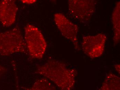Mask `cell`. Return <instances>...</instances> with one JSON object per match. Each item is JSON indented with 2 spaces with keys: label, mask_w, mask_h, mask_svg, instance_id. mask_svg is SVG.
I'll return each mask as SVG.
<instances>
[{
  "label": "cell",
  "mask_w": 120,
  "mask_h": 90,
  "mask_svg": "<svg viewBox=\"0 0 120 90\" xmlns=\"http://www.w3.org/2000/svg\"><path fill=\"white\" fill-rule=\"evenodd\" d=\"M36 73L47 78L63 90L74 88L77 74L74 69L69 68L62 62L53 59L38 66Z\"/></svg>",
  "instance_id": "cell-1"
},
{
  "label": "cell",
  "mask_w": 120,
  "mask_h": 90,
  "mask_svg": "<svg viewBox=\"0 0 120 90\" xmlns=\"http://www.w3.org/2000/svg\"><path fill=\"white\" fill-rule=\"evenodd\" d=\"M28 52L25 39L19 26L0 32V55L7 57L16 53Z\"/></svg>",
  "instance_id": "cell-2"
},
{
  "label": "cell",
  "mask_w": 120,
  "mask_h": 90,
  "mask_svg": "<svg viewBox=\"0 0 120 90\" xmlns=\"http://www.w3.org/2000/svg\"><path fill=\"white\" fill-rule=\"evenodd\" d=\"M24 39L30 57L41 59L44 56L47 44L42 32L33 25L27 24L25 27Z\"/></svg>",
  "instance_id": "cell-3"
},
{
  "label": "cell",
  "mask_w": 120,
  "mask_h": 90,
  "mask_svg": "<svg viewBox=\"0 0 120 90\" xmlns=\"http://www.w3.org/2000/svg\"><path fill=\"white\" fill-rule=\"evenodd\" d=\"M97 0H68L69 12L80 22H88L96 11Z\"/></svg>",
  "instance_id": "cell-4"
},
{
  "label": "cell",
  "mask_w": 120,
  "mask_h": 90,
  "mask_svg": "<svg viewBox=\"0 0 120 90\" xmlns=\"http://www.w3.org/2000/svg\"><path fill=\"white\" fill-rule=\"evenodd\" d=\"M107 39L106 35L103 33L84 36L81 43L82 51L91 58L101 57L104 51Z\"/></svg>",
  "instance_id": "cell-5"
},
{
  "label": "cell",
  "mask_w": 120,
  "mask_h": 90,
  "mask_svg": "<svg viewBox=\"0 0 120 90\" xmlns=\"http://www.w3.org/2000/svg\"><path fill=\"white\" fill-rule=\"evenodd\" d=\"M55 23L62 35L72 42L75 49L79 50L78 34L79 27L64 15L56 13L54 15Z\"/></svg>",
  "instance_id": "cell-6"
},
{
  "label": "cell",
  "mask_w": 120,
  "mask_h": 90,
  "mask_svg": "<svg viewBox=\"0 0 120 90\" xmlns=\"http://www.w3.org/2000/svg\"><path fill=\"white\" fill-rule=\"evenodd\" d=\"M18 11L16 0H1L0 22L3 26L9 27L14 24Z\"/></svg>",
  "instance_id": "cell-7"
},
{
  "label": "cell",
  "mask_w": 120,
  "mask_h": 90,
  "mask_svg": "<svg viewBox=\"0 0 120 90\" xmlns=\"http://www.w3.org/2000/svg\"><path fill=\"white\" fill-rule=\"evenodd\" d=\"M112 22L114 31L113 40L114 44H117L120 39V2L118 1L113 9Z\"/></svg>",
  "instance_id": "cell-8"
},
{
  "label": "cell",
  "mask_w": 120,
  "mask_h": 90,
  "mask_svg": "<svg viewBox=\"0 0 120 90\" xmlns=\"http://www.w3.org/2000/svg\"><path fill=\"white\" fill-rule=\"evenodd\" d=\"M120 78L110 72L106 76L102 86L99 89L102 90H120Z\"/></svg>",
  "instance_id": "cell-9"
},
{
  "label": "cell",
  "mask_w": 120,
  "mask_h": 90,
  "mask_svg": "<svg viewBox=\"0 0 120 90\" xmlns=\"http://www.w3.org/2000/svg\"><path fill=\"white\" fill-rule=\"evenodd\" d=\"M26 90H56V88L47 78H40L36 80L32 86Z\"/></svg>",
  "instance_id": "cell-10"
},
{
  "label": "cell",
  "mask_w": 120,
  "mask_h": 90,
  "mask_svg": "<svg viewBox=\"0 0 120 90\" xmlns=\"http://www.w3.org/2000/svg\"><path fill=\"white\" fill-rule=\"evenodd\" d=\"M24 4L27 5H32L35 3L37 0H19Z\"/></svg>",
  "instance_id": "cell-11"
},
{
  "label": "cell",
  "mask_w": 120,
  "mask_h": 90,
  "mask_svg": "<svg viewBox=\"0 0 120 90\" xmlns=\"http://www.w3.org/2000/svg\"><path fill=\"white\" fill-rule=\"evenodd\" d=\"M7 72V69L3 66L0 64V76L5 74Z\"/></svg>",
  "instance_id": "cell-12"
},
{
  "label": "cell",
  "mask_w": 120,
  "mask_h": 90,
  "mask_svg": "<svg viewBox=\"0 0 120 90\" xmlns=\"http://www.w3.org/2000/svg\"><path fill=\"white\" fill-rule=\"evenodd\" d=\"M115 68L117 72L120 74V64H116L115 66Z\"/></svg>",
  "instance_id": "cell-13"
},
{
  "label": "cell",
  "mask_w": 120,
  "mask_h": 90,
  "mask_svg": "<svg viewBox=\"0 0 120 90\" xmlns=\"http://www.w3.org/2000/svg\"><path fill=\"white\" fill-rule=\"evenodd\" d=\"M50 2L54 4H55L56 3L57 0H49Z\"/></svg>",
  "instance_id": "cell-14"
}]
</instances>
